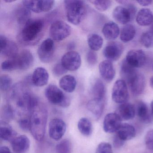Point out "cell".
Instances as JSON below:
<instances>
[{"mask_svg": "<svg viewBox=\"0 0 153 153\" xmlns=\"http://www.w3.org/2000/svg\"><path fill=\"white\" fill-rule=\"evenodd\" d=\"M0 153H11V152L8 147L2 146L0 147Z\"/></svg>", "mask_w": 153, "mask_h": 153, "instance_id": "cell-48", "label": "cell"}, {"mask_svg": "<svg viewBox=\"0 0 153 153\" xmlns=\"http://www.w3.org/2000/svg\"><path fill=\"white\" fill-rule=\"evenodd\" d=\"M17 133L12 127L5 122L1 121L0 137L6 141H12L16 137Z\"/></svg>", "mask_w": 153, "mask_h": 153, "instance_id": "cell-28", "label": "cell"}, {"mask_svg": "<svg viewBox=\"0 0 153 153\" xmlns=\"http://www.w3.org/2000/svg\"><path fill=\"white\" fill-rule=\"evenodd\" d=\"M140 43L146 48L153 47V32L147 31L143 33L140 36Z\"/></svg>", "mask_w": 153, "mask_h": 153, "instance_id": "cell-37", "label": "cell"}, {"mask_svg": "<svg viewBox=\"0 0 153 153\" xmlns=\"http://www.w3.org/2000/svg\"><path fill=\"white\" fill-rule=\"evenodd\" d=\"M55 45L51 38L45 39L40 45L37 50V54L40 60L43 63H49L53 59Z\"/></svg>", "mask_w": 153, "mask_h": 153, "instance_id": "cell-8", "label": "cell"}, {"mask_svg": "<svg viewBox=\"0 0 153 153\" xmlns=\"http://www.w3.org/2000/svg\"><path fill=\"white\" fill-rule=\"evenodd\" d=\"M102 33L105 39L109 41H113L119 36L120 29L116 23L110 21L105 24L102 29Z\"/></svg>", "mask_w": 153, "mask_h": 153, "instance_id": "cell-23", "label": "cell"}, {"mask_svg": "<svg viewBox=\"0 0 153 153\" xmlns=\"http://www.w3.org/2000/svg\"><path fill=\"white\" fill-rule=\"evenodd\" d=\"M95 153H113L112 147L107 142H102L97 146Z\"/></svg>", "mask_w": 153, "mask_h": 153, "instance_id": "cell-41", "label": "cell"}, {"mask_svg": "<svg viewBox=\"0 0 153 153\" xmlns=\"http://www.w3.org/2000/svg\"><path fill=\"white\" fill-rule=\"evenodd\" d=\"M17 22L20 25L25 26L31 20V11L24 6L19 7L16 11Z\"/></svg>", "mask_w": 153, "mask_h": 153, "instance_id": "cell-31", "label": "cell"}, {"mask_svg": "<svg viewBox=\"0 0 153 153\" xmlns=\"http://www.w3.org/2000/svg\"><path fill=\"white\" fill-rule=\"evenodd\" d=\"M48 112L46 107L39 103L30 114V131L35 139L41 141L44 138Z\"/></svg>", "mask_w": 153, "mask_h": 153, "instance_id": "cell-1", "label": "cell"}, {"mask_svg": "<svg viewBox=\"0 0 153 153\" xmlns=\"http://www.w3.org/2000/svg\"><path fill=\"white\" fill-rule=\"evenodd\" d=\"M75 45L73 43L71 42L68 45V49L70 51H73V49L75 48Z\"/></svg>", "mask_w": 153, "mask_h": 153, "instance_id": "cell-49", "label": "cell"}, {"mask_svg": "<svg viewBox=\"0 0 153 153\" xmlns=\"http://www.w3.org/2000/svg\"><path fill=\"white\" fill-rule=\"evenodd\" d=\"M151 31H152V32H153V25H152V30H151Z\"/></svg>", "mask_w": 153, "mask_h": 153, "instance_id": "cell-53", "label": "cell"}, {"mask_svg": "<svg viewBox=\"0 0 153 153\" xmlns=\"http://www.w3.org/2000/svg\"><path fill=\"white\" fill-rule=\"evenodd\" d=\"M136 113L139 120L142 122L148 123L151 121L152 117L148 107L144 102L140 101L137 103Z\"/></svg>", "mask_w": 153, "mask_h": 153, "instance_id": "cell-26", "label": "cell"}, {"mask_svg": "<svg viewBox=\"0 0 153 153\" xmlns=\"http://www.w3.org/2000/svg\"><path fill=\"white\" fill-rule=\"evenodd\" d=\"M124 51L123 44L118 42H111L105 46L103 51L104 57L110 61L118 60L121 56Z\"/></svg>", "mask_w": 153, "mask_h": 153, "instance_id": "cell-11", "label": "cell"}, {"mask_svg": "<svg viewBox=\"0 0 153 153\" xmlns=\"http://www.w3.org/2000/svg\"><path fill=\"white\" fill-rule=\"evenodd\" d=\"M129 98L127 83L123 79H118L114 83L112 90V99L116 103L127 102Z\"/></svg>", "mask_w": 153, "mask_h": 153, "instance_id": "cell-6", "label": "cell"}, {"mask_svg": "<svg viewBox=\"0 0 153 153\" xmlns=\"http://www.w3.org/2000/svg\"><path fill=\"white\" fill-rule=\"evenodd\" d=\"M137 72L136 68L129 65L125 59L122 62L120 67L121 76L126 83H128Z\"/></svg>", "mask_w": 153, "mask_h": 153, "instance_id": "cell-32", "label": "cell"}, {"mask_svg": "<svg viewBox=\"0 0 153 153\" xmlns=\"http://www.w3.org/2000/svg\"><path fill=\"white\" fill-rule=\"evenodd\" d=\"M137 2L142 7H147L151 5L152 3V1L150 0H140V1H137Z\"/></svg>", "mask_w": 153, "mask_h": 153, "instance_id": "cell-47", "label": "cell"}, {"mask_svg": "<svg viewBox=\"0 0 153 153\" xmlns=\"http://www.w3.org/2000/svg\"><path fill=\"white\" fill-rule=\"evenodd\" d=\"M150 85L151 87L153 88V76L151 77L150 79Z\"/></svg>", "mask_w": 153, "mask_h": 153, "instance_id": "cell-50", "label": "cell"}, {"mask_svg": "<svg viewBox=\"0 0 153 153\" xmlns=\"http://www.w3.org/2000/svg\"><path fill=\"white\" fill-rule=\"evenodd\" d=\"M131 93L135 96H138L144 92L146 87L144 76L138 72L128 83Z\"/></svg>", "mask_w": 153, "mask_h": 153, "instance_id": "cell-16", "label": "cell"}, {"mask_svg": "<svg viewBox=\"0 0 153 153\" xmlns=\"http://www.w3.org/2000/svg\"><path fill=\"white\" fill-rule=\"evenodd\" d=\"M86 60L88 64L91 66L96 65L97 62V55L95 51H88L86 53Z\"/></svg>", "mask_w": 153, "mask_h": 153, "instance_id": "cell-43", "label": "cell"}, {"mask_svg": "<svg viewBox=\"0 0 153 153\" xmlns=\"http://www.w3.org/2000/svg\"><path fill=\"white\" fill-rule=\"evenodd\" d=\"M124 144V141H123L120 138L115 135L113 140V145L114 147L116 148H119L122 146Z\"/></svg>", "mask_w": 153, "mask_h": 153, "instance_id": "cell-46", "label": "cell"}, {"mask_svg": "<svg viewBox=\"0 0 153 153\" xmlns=\"http://www.w3.org/2000/svg\"><path fill=\"white\" fill-rule=\"evenodd\" d=\"M136 135V129L134 126L129 123H122L117 131L116 136L123 141H127L135 137Z\"/></svg>", "mask_w": 153, "mask_h": 153, "instance_id": "cell-21", "label": "cell"}, {"mask_svg": "<svg viewBox=\"0 0 153 153\" xmlns=\"http://www.w3.org/2000/svg\"><path fill=\"white\" fill-rule=\"evenodd\" d=\"M89 2L92 3L97 10L101 11L107 10L112 5V1L109 0H93Z\"/></svg>", "mask_w": 153, "mask_h": 153, "instance_id": "cell-38", "label": "cell"}, {"mask_svg": "<svg viewBox=\"0 0 153 153\" xmlns=\"http://www.w3.org/2000/svg\"><path fill=\"white\" fill-rule=\"evenodd\" d=\"M0 53L8 59H14L19 53L16 43L9 40L5 36L0 35Z\"/></svg>", "mask_w": 153, "mask_h": 153, "instance_id": "cell-10", "label": "cell"}, {"mask_svg": "<svg viewBox=\"0 0 153 153\" xmlns=\"http://www.w3.org/2000/svg\"><path fill=\"white\" fill-rule=\"evenodd\" d=\"M22 2L23 6L36 13L48 12L53 8L55 4V1L51 0H25Z\"/></svg>", "mask_w": 153, "mask_h": 153, "instance_id": "cell-7", "label": "cell"}, {"mask_svg": "<svg viewBox=\"0 0 153 153\" xmlns=\"http://www.w3.org/2000/svg\"><path fill=\"white\" fill-rule=\"evenodd\" d=\"M68 21L72 25H79L85 19L87 7L85 1L80 0H66L64 1Z\"/></svg>", "mask_w": 153, "mask_h": 153, "instance_id": "cell-3", "label": "cell"}, {"mask_svg": "<svg viewBox=\"0 0 153 153\" xmlns=\"http://www.w3.org/2000/svg\"><path fill=\"white\" fill-rule=\"evenodd\" d=\"M44 28L42 19H31L23 26L18 36L19 41L25 45H35L42 37Z\"/></svg>", "mask_w": 153, "mask_h": 153, "instance_id": "cell-2", "label": "cell"}, {"mask_svg": "<svg viewBox=\"0 0 153 153\" xmlns=\"http://www.w3.org/2000/svg\"><path fill=\"white\" fill-rule=\"evenodd\" d=\"M78 128L80 133L86 137L90 136L93 131V126L88 118H81L78 123Z\"/></svg>", "mask_w": 153, "mask_h": 153, "instance_id": "cell-34", "label": "cell"}, {"mask_svg": "<svg viewBox=\"0 0 153 153\" xmlns=\"http://www.w3.org/2000/svg\"><path fill=\"white\" fill-rule=\"evenodd\" d=\"M146 55L141 50H131L129 51L126 56L125 61L135 68L143 67L146 63Z\"/></svg>", "mask_w": 153, "mask_h": 153, "instance_id": "cell-13", "label": "cell"}, {"mask_svg": "<svg viewBox=\"0 0 153 153\" xmlns=\"http://www.w3.org/2000/svg\"><path fill=\"white\" fill-rule=\"evenodd\" d=\"M12 79L8 75H2L0 77V88L3 92L11 88Z\"/></svg>", "mask_w": 153, "mask_h": 153, "instance_id": "cell-39", "label": "cell"}, {"mask_svg": "<svg viewBox=\"0 0 153 153\" xmlns=\"http://www.w3.org/2000/svg\"><path fill=\"white\" fill-rule=\"evenodd\" d=\"M1 68L6 71H11L18 70L17 64L16 59H7L1 64Z\"/></svg>", "mask_w": 153, "mask_h": 153, "instance_id": "cell-40", "label": "cell"}, {"mask_svg": "<svg viewBox=\"0 0 153 153\" xmlns=\"http://www.w3.org/2000/svg\"><path fill=\"white\" fill-rule=\"evenodd\" d=\"M100 75L107 82L112 81L115 76V71L112 62L106 60L100 62L99 65Z\"/></svg>", "mask_w": 153, "mask_h": 153, "instance_id": "cell-17", "label": "cell"}, {"mask_svg": "<svg viewBox=\"0 0 153 153\" xmlns=\"http://www.w3.org/2000/svg\"><path fill=\"white\" fill-rule=\"evenodd\" d=\"M105 100L93 98L89 100L87 104L88 110L93 114L97 120L102 116L105 107Z\"/></svg>", "mask_w": 153, "mask_h": 153, "instance_id": "cell-22", "label": "cell"}, {"mask_svg": "<svg viewBox=\"0 0 153 153\" xmlns=\"http://www.w3.org/2000/svg\"><path fill=\"white\" fill-rule=\"evenodd\" d=\"M136 34V29L132 25H125L122 28L120 33V39L124 43L128 42L133 40Z\"/></svg>", "mask_w": 153, "mask_h": 153, "instance_id": "cell-30", "label": "cell"}, {"mask_svg": "<svg viewBox=\"0 0 153 153\" xmlns=\"http://www.w3.org/2000/svg\"><path fill=\"white\" fill-rule=\"evenodd\" d=\"M59 85L61 88L65 92L72 93L76 87V79L72 75H65L60 79Z\"/></svg>", "mask_w": 153, "mask_h": 153, "instance_id": "cell-27", "label": "cell"}, {"mask_svg": "<svg viewBox=\"0 0 153 153\" xmlns=\"http://www.w3.org/2000/svg\"><path fill=\"white\" fill-rule=\"evenodd\" d=\"M16 59L18 70L26 71L30 69L33 65L34 59L31 51L24 50L19 53Z\"/></svg>", "mask_w": 153, "mask_h": 153, "instance_id": "cell-15", "label": "cell"}, {"mask_svg": "<svg viewBox=\"0 0 153 153\" xmlns=\"http://www.w3.org/2000/svg\"><path fill=\"white\" fill-rule=\"evenodd\" d=\"M122 119L116 113H110L105 115L103 128L106 133L116 132L122 124Z\"/></svg>", "mask_w": 153, "mask_h": 153, "instance_id": "cell-14", "label": "cell"}, {"mask_svg": "<svg viewBox=\"0 0 153 153\" xmlns=\"http://www.w3.org/2000/svg\"><path fill=\"white\" fill-rule=\"evenodd\" d=\"M45 96L51 103L63 107H68L71 103L69 97L56 85L51 84L45 88Z\"/></svg>", "mask_w": 153, "mask_h": 153, "instance_id": "cell-4", "label": "cell"}, {"mask_svg": "<svg viewBox=\"0 0 153 153\" xmlns=\"http://www.w3.org/2000/svg\"><path fill=\"white\" fill-rule=\"evenodd\" d=\"M61 63L68 71H76L81 66V56L77 52L69 51L62 56Z\"/></svg>", "mask_w": 153, "mask_h": 153, "instance_id": "cell-9", "label": "cell"}, {"mask_svg": "<svg viewBox=\"0 0 153 153\" xmlns=\"http://www.w3.org/2000/svg\"><path fill=\"white\" fill-rule=\"evenodd\" d=\"M19 125L21 129L25 131L30 130V119L22 118L19 121Z\"/></svg>", "mask_w": 153, "mask_h": 153, "instance_id": "cell-45", "label": "cell"}, {"mask_svg": "<svg viewBox=\"0 0 153 153\" xmlns=\"http://www.w3.org/2000/svg\"><path fill=\"white\" fill-rule=\"evenodd\" d=\"M55 150L57 153H71L72 150L71 142L67 139L62 140L56 145Z\"/></svg>", "mask_w": 153, "mask_h": 153, "instance_id": "cell-35", "label": "cell"}, {"mask_svg": "<svg viewBox=\"0 0 153 153\" xmlns=\"http://www.w3.org/2000/svg\"><path fill=\"white\" fill-rule=\"evenodd\" d=\"M145 142L147 148L153 152V129L147 131L145 136Z\"/></svg>", "mask_w": 153, "mask_h": 153, "instance_id": "cell-42", "label": "cell"}, {"mask_svg": "<svg viewBox=\"0 0 153 153\" xmlns=\"http://www.w3.org/2000/svg\"><path fill=\"white\" fill-rule=\"evenodd\" d=\"M1 116L2 119V121L8 123L14 118V110L11 105H7L3 106L1 109Z\"/></svg>", "mask_w": 153, "mask_h": 153, "instance_id": "cell-36", "label": "cell"}, {"mask_svg": "<svg viewBox=\"0 0 153 153\" xmlns=\"http://www.w3.org/2000/svg\"><path fill=\"white\" fill-rule=\"evenodd\" d=\"M4 1L7 2V3H11V2L16 1H15V0H4Z\"/></svg>", "mask_w": 153, "mask_h": 153, "instance_id": "cell-51", "label": "cell"}, {"mask_svg": "<svg viewBox=\"0 0 153 153\" xmlns=\"http://www.w3.org/2000/svg\"><path fill=\"white\" fill-rule=\"evenodd\" d=\"M116 113L122 120H128L134 118L136 113V109L133 105L126 102L120 105Z\"/></svg>", "mask_w": 153, "mask_h": 153, "instance_id": "cell-25", "label": "cell"}, {"mask_svg": "<svg viewBox=\"0 0 153 153\" xmlns=\"http://www.w3.org/2000/svg\"><path fill=\"white\" fill-rule=\"evenodd\" d=\"M49 79L48 71L43 67L36 68L32 75V83L35 86L41 87L45 86L48 83Z\"/></svg>", "mask_w": 153, "mask_h": 153, "instance_id": "cell-18", "label": "cell"}, {"mask_svg": "<svg viewBox=\"0 0 153 153\" xmlns=\"http://www.w3.org/2000/svg\"><path fill=\"white\" fill-rule=\"evenodd\" d=\"M91 93L93 98L105 100L106 89L104 84L101 79H97L94 81L92 87Z\"/></svg>", "mask_w": 153, "mask_h": 153, "instance_id": "cell-29", "label": "cell"}, {"mask_svg": "<svg viewBox=\"0 0 153 153\" xmlns=\"http://www.w3.org/2000/svg\"><path fill=\"white\" fill-rule=\"evenodd\" d=\"M66 129L64 121L58 118L53 119L49 124V136L54 140H59L65 134Z\"/></svg>", "mask_w": 153, "mask_h": 153, "instance_id": "cell-12", "label": "cell"}, {"mask_svg": "<svg viewBox=\"0 0 153 153\" xmlns=\"http://www.w3.org/2000/svg\"><path fill=\"white\" fill-rule=\"evenodd\" d=\"M11 146L15 153H26L30 148V140L26 135H20L11 141Z\"/></svg>", "mask_w": 153, "mask_h": 153, "instance_id": "cell-19", "label": "cell"}, {"mask_svg": "<svg viewBox=\"0 0 153 153\" xmlns=\"http://www.w3.org/2000/svg\"><path fill=\"white\" fill-rule=\"evenodd\" d=\"M53 74L57 76H60L64 75L68 71L63 67L61 63H58L55 64L53 69Z\"/></svg>", "mask_w": 153, "mask_h": 153, "instance_id": "cell-44", "label": "cell"}, {"mask_svg": "<svg viewBox=\"0 0 153 153\" xmlns=\"http://www.w3.org/2000/svg\"><path fill=\"white\" fill-rule=\"evenodd\" d=\"M150 106H151V112H152V114L153 116V100L151 102Z\"/></svg>", "mask_w": 153, "mask_h": 153, "instance_id": "cell-52", "label": "cell"}, {"mask_svg": "<svg viewBox=\"0 0 153 153\" xmlns=\"http://www.w3.org/2000/svg\"><path fill=\"white\" fill-rule=\"evenodd\" d=\"M87 42L88 46L91 50L97 51L100 50L102 46L103 39L99 35L92 33L88 35Z\"/></svg>", "mask_w": 153, "mask_h": 153, "instance_id": "cell-33", "label": "cell"}, {"mask_svg": "<svg viewBox=\"0 0 153 153\" xmlns=\"http://www.w3.org/2000/svg\"><path fill=\"white\" fill-rule=\"evenodd\" d=\"M71 33L69 25L62 20H56L52 24L49 29V34L52 40L61 42L68 37Z\"/></svg>", "mask_w": 153, "mask_h": 153, "instance_id": "cell-5", "label": "cell"}, {"mask_svg": "<svg viewBox=\"0 0 153 153\" xmlns=\"http://www.w3.org/2000/svg\"><path fill=\"white\" fill-rule=\"evenodd\" d=\"M112 15L115 21L121 25H128L131 20H132L129 10L123 6L116 7L113 11Z\"/></svg>", "mask_w": 153, "mask_h": 153, "instance_id": "cell-20", "label": "cell"}, {"mask_svg": "<svg viewBox=\"0 0 153 153\" xmlns=\"http://www.w3.org/2000/svg\"><path fill=\"white\" fill-rule=\"evenodd\" d=\"M136 20L140 26H149L153 24V13L149 9H141L137 14Z\"/></svg>", "mask_w": 153, "mask_h": 153, "instance_id": "cell-24", "label": "cell"}]
</instances>
